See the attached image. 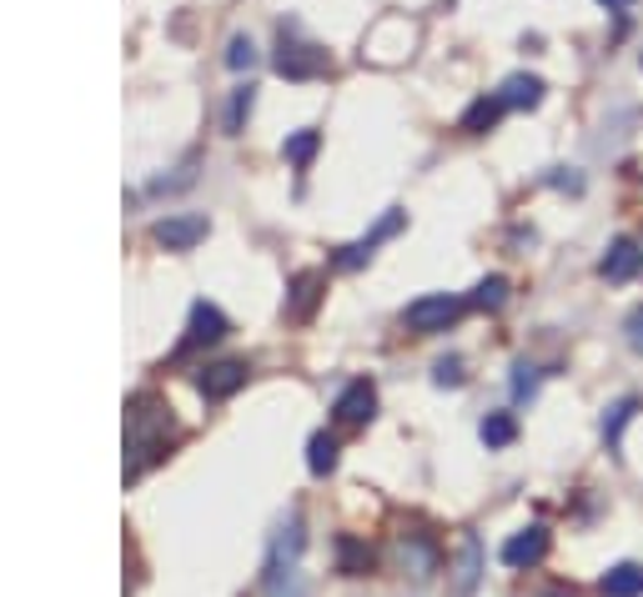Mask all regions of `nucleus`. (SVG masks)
<instances>
[{
    "label": "nucleus",
    "instance_id": "nucleus-6",
    "mask_svg": "<svg viewBox=\"0 0 643 597\" xmlns=\"http://www.w3.org/2000/svg\"><path fill=\"white\" fill-rule=\"evenodd\" d=\"M543 552H548V533L543 527H523V533H512L503 543V562L508 568H539Z\"/></svg>",
    "mask_w": 643,
    "mask_h": 597
},
{
    "label": "nucleus",
    "instance_id": "nucleus-8",
    "mask_svg": "<svg viewBox=\"0 0 643 597\" xmlns=\"http://www.w3.org/2000/svg\"><path fill=\"white\" fill-rule=\"evenodd\" d=\"M397 226H403V211H387L378 232H372V236H362V241H353V247H342V251H337V266H342V272H357V266H362V261H368L372 251H378V241H382V236H393Z\"/></svg>",
    "mask_w": 643,
    "mask_h": 597
},
{
    "label": "nucleus",
    "instance_id": "nucleus-4",
    "mask_svg": "<svg viewBox=\"0 0 643 597\" xmlns=\"http://www.w3.org/2000/svg\"><path fill=\"white\" fill-rule=\"evenodd\" d=\"M372 412H378V391H372V382H347V387L337 391V402H332V416L347 422V427L368 422Z\"/></svg>",
    "mask_w": 643,
    "mask_h": 597
},
{
    "label": "nucleus",
    "instance_id": "nucleus-16",
    "mask_svg": "<svg viewBox=\"0 0 643 597\" xmlns=\"http://www.w3.org/2000/svg\"><path fill=\"white\" fill-rule=\"evenodd\" d=\"M503 301H508V282H503V276H487V282H478L473 307H483V312H498Z\"/></svg>",
    "mask_w": 643,
    "mask_h": 597
},
{
    "label": "nucleus",
    "instance_id": "nucleus-5",
    "mask_svg": "<svg viewBox=\"0 0 643 597\" xmlns=\"http://www.w3.org/2000/svg\"><path fill=\"white\" fill-rule=\"evenodd\" d=\"M478 577H483V543H478V533H462L458 562H453V597H473Z\"/></svg>",
    "mask_w": 643,
    "mask_h": 597
},
{
    "label": "nucleus",
    "instance_id": "nucleus-12",
    "mask_svg": "<svg viewBox=\"0 0 643 597\" xmlns=\"http://www.w3.org/2000/svg\"><path fill=\"white\" fill-rule=\"evenodd\" d=\"M503 111H508V105H503V96H478V101L462 111V130H468V136H483V130L498 126Z\"/></svg>",
    "mask_w": 643,
    "mask_h": 597
},
{
    "label": "nucleus",
    "instance_id": "nucleus-23",
    "mask_svg": "<svg viewBox=\"0 0 643 597\" xmlns=\"http://www.w3.org/2000/svg\"><path fill=\"white\" fill-rule=\"evenodd\" d=\"M251 61H257V46H251V36H232V46H226V65H232V71H247Z\"/></svg>",
    "mask_w": 643,
    "mask_h": 597
},
{
    "label": "nucleus",
    "instance_id": "nucleus-7",
    "mask_svg": "<svg viewBox=\"0 0 643 597\" xmlns=\"http://www.w3.org/2000/svg\"><path fill=\"white\" fill-rule=\"evenodd\" d=\"M207 236V216H166L157 221V241L166 251H191Z\"/></svg>",
    "mask_w": 643,
    "mask_h": 597
},
{
    "label": "nucleus",
    "instance_id": "nucleus-28",
    "mask_svg": "<svg viewBox=\"0 0 643 597\" xmlns=\"http://www.w3.org/2000/svg\"><path fill=\"white\" fill-rule=\"evenodd\" d=\"M543 597H568V593H543Z\"/></svg>",
    "mask_w": 643,
    "mask_h": 597
},
{
    "label": "nucleus",
    "instance_id": "nucleus-19",
    "mask_svg": "<svg viewBox=\"0 0 643 597\" xmlns=\"http://www.w3.org/2000/svg\"><path fill=\"white\" fill-rule=\"evenodd\" d=\"M337 558H342V572H368L372 552L357 543V537H342V543H337Z\"/></svg>",
    "mask_w": 643,
    "mask_h": 597
},
{
    "label": "nucleus",
    "instance_id": "nucleus-22",
    "mask_svg": "<svg viewBox=\"0 0 643 597\" xmlns=\"http://www.w3.org/2000/svg\"><path fill=\"white\" fill-rule=\"evenodd\" d=\"M247 111H251V86H237V91H232V101H226V130H242Z\"/></svg>",
    "mask_w": 643,
    "mask_h": 597
},
{
    "label": "nucleus",
    "instance_id": "nucleus-25",
    "mask_svg": "<svg viewBox=\"0 0 643 597\" xmlns=\"http://www.w3.org/2000/svg\"><path fill=\"white\" fill-rule=\"evenodd\" d=\"M433 377H437V387H458V382H462V362H458V357H447V362H437Z\"/></svg>",
    "mask_w": 643,
    "mask_h": 597
},
{
    "label": "nucleus",
    "instance_id": "nucleus-11",
    "mask_svg": "<svg viewBox=\"0 0 643 597\" xmlns=\"http://www.w3.org/2000/svg\"><path fill=\"white\" fill-rule=\"evenodd\" d=\"M242 382H247V366L242 362H217L201 372V391H207V397H232Z\"/></svg>",
    "mask_w": 643,
    "mask_h": 597
},
{
    "label": "nucleus",
    "instance_id": "nucleus-1",
    "mask_svg": "<svg viewBox=\"0 0 643 597\" xmlns=\"http://www.w3.org/2000/svg\"><path fill=\"white\" fill-rule=\"evenodd\" d=\"M462 312V301L458 297H447V291H433V297H418L412 307L403 312V322L412 326V332H443L453 316Z\"/></svg>",
    "mask_w": 643,
    "mask_h": 597
},
{
    "label": "nucleus",
    "instance_id": "nucleus-21",
    "mask_svg": "<svg viewBox=\"0 0 643 597\" xmlns=\"http://www.w3.org/2000/svg\"><path fill=\"white\" fill-rule=\"evenodd\" d=\"M282 151H287L292 166H307V161H312V151H317V130H297V136L282 146Z\"/></svg>",
    "mask_w": 643,
    "mask_h": 597
},
{
    "label": "nucleus",
    "instance_id": "nucleus-9",
    "mask_svg": "<svg viewBox=\"0 0 643 597\" xmlns=\"http://www.w3.org/2000/svg\"><path fill=\"white\" fill-rule=\"evenodd\" d=\"M639 261H643L639 241H629V236H618L614 247L604 251V261H598V272H604L608 282H629V276L639 272Z\"/></svg>",
    "mask_w": 643,
    "mask_h": 597
},
{
    "label": "nucleus",
    "instance_id": "nucleus-17",
    "mask_svg": "<svg viewBox=\"0 0 643 597\" xmlns=\"http://www.w3.org/2000/svg\"><path fill=\"white\" fill-rule=\"evenodd\" d=\"M403 562L412 568V577H428L437 568V552L428 543H403Z\"/></svg>",
    "mask_w": 643,
    "mask_h": 597
},
{
    "label": "nucleus",
    "instance_id": "nucleus-14",
    "mask_svg": "<svg viewBox=\"0 0 643 597\" xmlns=\"http://www.w3.org/2000/svg\"><path fill=\"white\" fill-rule=\"evenodd\" d=\"M307 468H312L317 477H327V472L337 468V441H332L327 432H317V437L307 441Z\"/></svg>",
    "mask_w": 643,
    "mask_h": 597
},
{
    "label": "nucleus",
    "instance_id": "nucleus-3",
    "mask_svg": "<svg viewBox=\"0 0 643 597\" xmlns=\"http://www.w3.org/2000/svg\"><path fill=\"white\" fill-rule=\"evenodd\" d=\"M226 337V316L211 307V301H197L191 307V322H186V337H182V351H197V347H211V341Z\"/></svg>",
    "mask_w": 643,
    "mask_h": 597
},
{
    "label": "nucleus",
    "instance_id": "nucleus-15",
    "mask_svg": "<svg viewBox=\"0 0 643 597\" xmlns=\"http://www.w3.org/2000/svg\"><path fill=\"white\" fill-rule=\"evenodd\" d=\"M512 437H518V422H512L508 412H487L483 416V441L487 447H508Z\"/></svg>",
    "mask_w": 643,
    "mask_h": 597
},
{
    "label": "nucleus",
    "instance_id": "nucleus-24",
    "mask_svg": "<svg viewBox=\"0 0 643 597\" xmlns=\"http://www.w3.org/2000/svg\"><path fill=\"white\" fill-rule=\"evenodd\" d=\"M533 391H539V366L518 362L512 366V397H533Z\"/></svg>",
    "mask_w": 643,
    "mask_h": 597
},
{
    "label": "nucleus",
    "instance_id": "nucleus-10",
    "mask_svg": "<svg viewBox=\"0 0 643 597\" xmlns=\"http://www.w3.org/2000/svg\"><path fill=\"white\" fill-rule=\"evenodd\" d=\"M598 593L604 597H643V568L639 562H618V568H608Z\"/></svg>",
    "mask_w": 643,
    "mask_h": 597
},
{
    "label": "nucleus",
    "instance_id": "nucleus-20",
    "mask_svg": "<svg viewBox=\"0 0 643 597\" xmlns=\"http://www.w3.org/2000/svg\"><path fill=\"white\" fill-rule=\"evenodd\" d=\"M633 412H639V402H618V407H608V416H604V437H608V441L623 437V427L633 422Z\"/></svg>",
    "mask_w": 643,
    "mask_h": 597
},
{
    "label": "nucleus",
    "instance_id": "nucleus-13",
    "mask_svg": "<svg viewBox=\"0 0 643 597\" xmlns=\"http://www.w3.org/2000/svg\"><path fill=\"white\" fill-rule=\"evenodd\" d=\"M498 96H503V105H528V111H533V105L543 101V80L539 76H508Z\"/></svg>",
    "mask_w": 643,
    "mask_h": 597
},
{
    "label": "nucleus",
    "instance_id": "nucleus-2",
    "mask_svg": "<svg viewBox=\"0 0 643 597\" xmlns=\"http://www.w3.org/2000/svg\"><path fill=\"white\" fill-rule=\"evenodd\" d=\"M276 71H282L287 80L322 76V71H327V51H317V46H297V40H282V51H276Z\"/></svg>",
    "mask_w": 643,
    "mask_h": 597
},
{
    "label": "nucleus",
    "instance_id": "nucleus-26",
    "mask_svg": "<svg viewBox=\"0 0 643 597\" xmlns=\"http://www.w3.org/2000/svg\"><path fill=\"white\" fill-rule=\"evenodd\" d=\"M629 347L643 351V307H639V312H629Z\"/></svg>",
    "mask_w": 643,
    "mask_h": 597
},
{
    "label": "nucleus",
    "instance_id": "nucleus-27",
    "mask_svg": "<svg viewBox=\"0 0 643 597\" xmlns=\"http://www.w3.org/2000/svg\"><path fill=\"white\" fill-rule=\"evenodd\" d=\"M598 5H608V11H623V5H633V0H598Z\"/></svg>",
    "mask_w": 643,
    "mask_h": 597
},
{
    "label": "nucleus",
    "instance_id": "nucleus-18",
    "mask_svg": "<svg viewBox=\"0 0 643 597\" xmlns=\"http://www.w3.org/2000/svg\"><path fill=\"white\" fill-rule=\"evenodd\" d=\"M317 286H322V276H297V286H292V291H297V297L287 301V312H292V316H307V312H312V301H317Z\"/></svg>",
    "mask_w": 643,
    "mask_h": 597
}]
</instances>
